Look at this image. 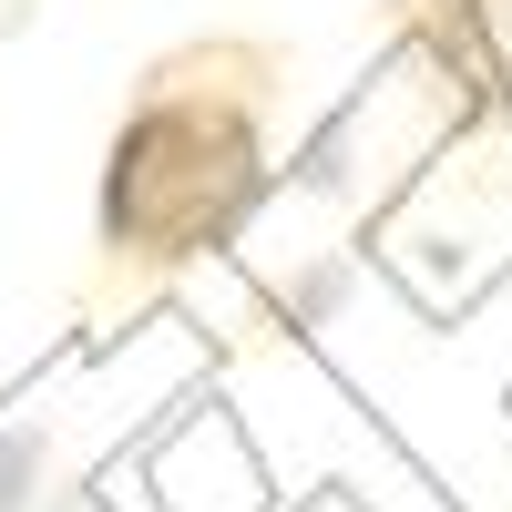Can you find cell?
Listing matches in <instances>:
<instances>
[{"label":"cell","instance_id":"obj_1","mask_svg":"<svg viewBox=\"0 0 512 512\" xmlns=\"http://www.w3.org/2000/svg\"><path fill=\"white\" fill-rule=\"evenodd\" d=\"M267 113H277V52L267 41H175L154 52L134 103L103 134L93 175V246L134 277L195 267L267 205Z\"/></svg>","mask_w":512,"mask_h":512}]
</instances>
